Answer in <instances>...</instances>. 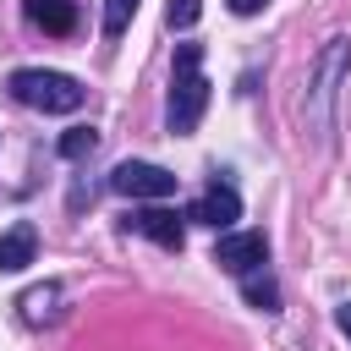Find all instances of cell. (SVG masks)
I'll return each mask as SVG.
<instances>
[{"instance_id":"cell-1","label":"cell","mask_w":351,"mask_h":351,"mask_svg":"<svg viewBox=\"0 0 351 351\" xmlns=\"http://www.w3.org/2000/svg\"><path fill=\"white\" fill-rule=\"evenodd\" d=\"M203 110H208L203 44H181V49H176V77H170V110H165V121H170L176 137H186V132H197Z\"/></svg>"},{"instance_id":"cell-2","label":"cell","mask_w":351,"mask_h":351,"mask_svg":"<svg viewBox=\"0 0 351 351\" xmlns=\"http://www.w3.org/2000/svg\"><path fill=\"white\" fill-rule=\"evenodd\" d=\"M11 99L27 104V110H44V115H71L82 110V82L66 77V71H44V66H22L5 77Z\"/></svg>"},{"instance_id":"cell-3","label":"cell","mask_w":351,"mask_h":351,"mask_svg":"<svg viewBox=\"0 0 351 351\" xmlns=\"http://www.w3.org/2000/svg\"><path fill=\"white\" fill-rule=\"evenodd\" d=\"M346 71H351V38H329L324 55L313 60V82H307V110H313L318 132H329V104H335Z\"/></svg>"},{"instance_id":"cell-4","label":"cell","mask_w":351,"mask_h":351,"mask_svg":"<svg viewBox=\"0 0 351 351\" xmlns=\"http://www.w3.org/2000/svg\"><path fill=\"white\" fill-rule=\"evenodd\" d=\"M110 186H115L121 197H148V203H159V197H170V192H176V176H170L165 165L126 159V165H115V170H110Z\"/></svg>"},{"instance_id":"cell-5","label":"cell","mask_w":351,"mask_h":351,"mask_svg":"<svg viewBox=\"0 0 351 351\" xmlns=\"http://www.w3.org/2000/svg\"><path fill=\"white\" fill-rule=\"evenodd\" d=\"M214 263L225 269V274H252V269H263L269 263V241H263V230H225L219 241H214Z\"/></svg>"},{"instance_id":"cell-6","label":"cell","mask_w":351,"mask_h":351,"mask_svg":"<svg viewBox=\"0 0 351 351\" xmlns=\"http://www.w3.org/2000/svg\"><path fill=\"white\" fill-rule=\"evenodd\" d=\"M186 219H197V225H208V230H230V225L241 219V197H236V186L214 181V186L186 208Z\"/></svg>"},{"instance_id":"cell-7","label":"cell","mask_w":351,"mask_h":351,"mask_svg":"<svg viewBox=\"0 0 351 351\" xmlns=\"http://www.w3.org/2000/svg\"><path fill=\"white\" fill-rule=\"evenodd\" d=\"M126 230L132 236H148V241H159V247H170V252H181V241H186V230H181V219H176V208H132L126 214Z\"/></svg>"},{"instance_id":"cell-8","label":"cell","mask_w":351,"mask_h":351,"mask_svg":"<svg viewBox=\"0 0 351 351\" xmlns=\"http://www.w3.org/2000/svg\"><path fill=\"white\" fill-rule=\"evenodd\" d=\"M33 258H38V230L22 219V225H11L0 236V274H22Z\"/></svg>"},{"instance_id":"cell-9","label":"cell","mask_w":351,"mask_h":351,"mask_svg":"<svg viewBox=\"0 0 351 351\" xmlns=\"http://www.w3.org/2000/svg\"><path fill=\"white\" fill-rule=\"evenodd\" d=\"M27 22L55 33V38H66L77 27V0H27Z\"/></svg>"},{"instance_id":"cell-10","label":"cell","mask_w":351,"mask_h":351,"mask_svg":"<svg viewBox=\"0 0 351 351\" xmlns=\"http://www.w3.org/2000/svg\"><path fill=\"white\" fill-rule=\"evenodd\" d=\"M22 318L27 324H55L60 318V285H33V291H22Z\"/></svg>"},{"instance_id":"cell-11","label":"cell","mask_w":351,"mask_h":351,"mask_svg":"<svg viewBox=\"0 0 351 351\" xmlns=\"http://www.w3.org/2000/svg\"><path fill=\"white\" fill-rule=\"evenodd\" d=\"M241 296H247V307H258V313H280V285H274L263 269L241 274Z\"/></svg>"},{"instance_id":"cell-12","label":"cell","mask_w":351,"mask_h":351,"mask_svg":"<svg viewBox=\"0 0 351 351\" xmlns=\"http://www.w3.org/2000/svg\"><path fill=\"white\" fill-rule=\"evenodd\" d=\"M99 148V132L93 126H71L66 137H60V159H88Z\"/></svg>"},{"instance_id":"cell-13","label":"cell","mask_w":351,"mask_h":351,"mask_svg":"<svg viewBox=\"0 0 351 351\" xmlns=\"http://www.w3.org/2000/svg\"><path fill=\"white\" fill-rule=\"evenodd\" d=\"M137 16V0H104V38H121Z\"/></svg>"},{"instance_id":"cell-14","label":"cell","mask_w":351,"mask_h":351,"mask_svg":"<svg viewBox=\"0 0 351 351\" xmlns=\"http://www.w3.org/2000/svg\"><path fill=\"white\" fill-rule=\"evenodd\" d=\"M203 16V0H170V27H192Z\"/></svg>"},{"instance_id":"cell-15","label":"cell","mask_w":351,"mask_h":351,"mask_svg":"<svg viewBox=\"0 0 351 351\" xmlns=\"http://www.w3.org/2000/svg\"><path fill=\"white\" fill-rule=\"evenodd\" d=\"M263 5H269V0H230V11H236V16H258Z\"/></svg>"},{"instance_id":"cell-16","label":"cell","mask_w":351,"mask_h":351,"mask_svg":"<svg viewBox=\"0 0 351 351\" xmlns=\"http://www.w3.org/2000/svg\"><path fill=\"white\" fill-rule=\"evenodd\" d=\"M335 324H340V335L351 340V302H340V307H335Z\"/></svg>"}]
</instances>
